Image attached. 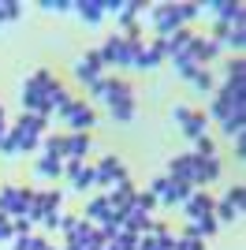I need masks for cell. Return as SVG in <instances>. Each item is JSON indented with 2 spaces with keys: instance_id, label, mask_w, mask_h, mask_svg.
I'll return each mask as SVG.
<instances>
[{
  "instance_id": "9a60e30c",
  "label": "cell",
  "mask_w": 246,
  "mask_h": 250,
  "mask_svg": "<svg viewBox=\"0 0 246 250\" xmlns=\"http://www.w3.org/2000/svg\"><path fill=\"white\" fill-rule=\"evenodd\" d=\"M93 124H97V112H93L90 104L75 101V108L67 112V127H71V131H79V135H86V131H90Z\"/></svg>"
},
{
  "instance_id": "f546056e",
  "label": "cell",
  "mask_w": 246,
  "mask_h": 250,
  "mask_svg": "<svg viewBox=\"0 0 246 250\" xmlns=\"http://www.w3.org/2000/svg\"><path fill=\"white\" fill-rule=\"evenodd\" d=\"M131 206H138V209H145V213H149V209L157 206V194H149V190H142V194H138V190H134Z\"/></svg>"
},
{
  "instance_id": "7c38bea8",
  "label": "cell",
  "mask_w": 246,
  "mask_h": 250,
  "mask_svg": "<svg viewBox=\"0 0 246 250\" xmlns=\"http://www.w3.org/2000/svg\"><path fill=\"white\" fill-rule=\"evenodd\" d=\"M216 52H220V45H216L213 38H190V45H186V60L194 63V67H205Z\"/></svg>"
},
{
  "instance_id": "1f68e13d",
  "label": "cell",
  "mask_w": 246,
  "mask_h": 250,
  "mask_svg": "<svg viewBox=\"0 0 246 250\" xmlns=\"http://www.w3.org/2000/svg\"><path fill=\"white\" fill-rule=\"evenodd\" d=\"M175 250H205L202 239H186V235H175Z\"/></svg>"
},
{
  "instance_id": "8d00e7d4",
  "label": "cell",
  "mask_w": 246,
  "mask_h": 250,
  "mask_svg": "<svg viewBox=\"0 0 246 250\" xmlns=\"http://www.w3.org/2000/svg\"><path fill=\"white\" fill-rule=\"evenodd\" d=\"M41 250H56V247H49V243H45V247H41Z\"/></svg>"
},
{
  "instance_id": "30bf717a",
  "label": "cell",
  "mask_w": 246,
  "mask_h": 250,
  "mask_svg": "<svg viewBox=\"0 0 246 250\" xmlns=\"http://www.w3.org/2000/svg\"><path fill=\"white\" fill-rule=\"evenodd\" d=\"M101 71H104V63H101V52H97V49L86 52V56L75 63V79H79L82 86H93L97 79H101Z\"/></svg>"
},
{
  "instance_id": "2e32d148",
  "label": "cell",
  "mask_w": 246,
  "mask_h": 250,
  "mask_svg": "<svg viewBox=\"0 0 246 250\" xmlns=\"http://www.w3.org/2000/svg\"><path fill=\"white\" fill-rule=\"evenodd\" d=\"M213 206H216V202L209 198V194H198V190H190V198H186L179 209H183L190 220H198V217H213Z\"/></svg>"
},
{
  "instance_id": "44dd1931",
  "label": "cell",
  "mask_w": 246,
  "mask_h": 250,
  "mask_svg": "<svg viewBox=\"0 0 246 250\" xmlns=\"http://www.w3.org/2000/svg\"><path fill=\"white\" fill-rule=\"evenodd\" d=\"M108 112H112V120H120V124H131V120H134V94L108 101Z\"/></svg>"
},
{
  "instance_id": "3957f363",
  "label": "cell",
  "mask_w": 246,
  "mask_h": 250,
  "mask_svg": "<svg viewBox=\"0 0 246 250\" xmlns=\"http://www.w3.org/2000/svg\"><path fill=\"white\" fill-rule=\"evenodd\" d=\"M45 127H49V116H26V112H22V120L11 127L8 135H11V142H15V149H19V153H30V149L41 142Z\"/></svg>"
},
{
  "instance_id": "52a82bcc",
  "label": "cell",
  "mask_w": 246,
  "mask_h": 250,
  "mask_svg": "<svg viewBox=\"0 0 246 250\" xmlns=\"http://www.w3.org/2000/svg\"><path fill=\"white\" fill-rule=\"evenodd\" d=\"M26 202H30V190H26V187H4V190H0V213H4L8 220L22 217Z\"/></svg>"
},
{
  "instance_id": "5bb4252c",
  "label": "cell",
  "mask_w": 246,
  "mask_h": 250,
  "mask_svg": "<svg viewBox=\"0 0 246 250\" xmlns=\"http://www.w3.org/2000/svg\"><path fill=\"white\" fill-rule=\"evenodd\" d=\"M90 135H79V131H71V135H63V161H86V153H90Z\"/></svg>"
},
{
  "instance_id": "d590c367",
  "label": "cell",
  "mask_w": 246,
  "mask_h": 250,
  "mask_svg": "<svg viewBox=\"0 0 246 250\" xmlns=\"http://www.w3.org/2000/svg\"><path fill=\"white\" fill-rule=\"evenodd\" d=\"M8 239H11V220L0 213V243H8Z\"/></svg>"
},
{
  "instance_id": "d6a6232c",
  "label": "cell",
  "mask_w": 246,
  "mask_h": 250,
  "mask_svg": "<svg viewBox=\"0 0 246 250\" xmlns=\"http://www.w3.org/2000/svg\"><path fill=\"white\" fill-rule=\"evenodd\" d=\"M198 11H202V4H179V19L190 22V19H198Z\"/></svg>"
},
{
  "instance_id": "603a6c76",
  "label": "cell",
  "mask_w": 246,
  "mask_h": 250,
  "mask_svg": "<svg viewBox=\"0 0 246 250\" xmlns=\"http://www.w3.org/2000/svg\"><path fill=\"white\" fill-rule=\"evenodd\" d=\"M112 209H108V202H104V194H97V198H90L86 202V217L82 220H90V224H101L104 217H108Z\"/></svg>"
},
{
  "instance_id": "e0dca14e",
  "label": "cell",
  "mask_w": 246,
  "mask_h": 250,
  "mask_svg": "<svg viewBox=\"0 0 246 250\" xmlns=\"http://www.w3.org/2000/svg\"><path fill=\"white\" fill-rule=\"evenodd\" d=\"M131 198H134L131 183H116V187H108V194H104V202H108V209H112L116 217H123V209L131 206Z\"/></svg>"
},
{
  "instance_id": "83f0119b",
  "label": "cell",
  "mask_w": 246,
  "mask_h": 250,
  "mask_svg": "<svg viewBox=\"0 0 246 250\" xmlns=\"http://www.w3.org/2000/svg\"><path fill=\"white\" fill-rule=\"evenodd\" d=\"M41 247H45V239H41V235H22V239L11 243V250H41Z\"/></svg>"
},
{
  "instance_id": "f1b7e54d",
  "label": "cell",
  "mask_w": 246,
  "mask_h": 250,
  "mask_svg": "<svg viewBox=\"0 0 246 250\" xmlns=\"http://www.w3.org/2000/svg\"><path fill=\"white\" fill-rule=\"evenodd\" d=\"M175 75H179V79H194V71H198V67H194V63H190V60H186V56H175Z\"/></svg>"
},
{
  "instance_id": "836d02e7",
  "label": "cell",
  "mask_w": 246,
  "mask_h": 250,
  "mask_svg": "<svg viewBox=\"0 0 246 250\" xmlns=\"http://www.w3.org/2000/svg\"><path fill=\"white\" fill-rule=\"evenodd\" d=\"M194 146H198V157H216V146H213V138H198Z\"/></svg>"
},
{
  "instance_id": "484cf974",
  "label": "cell",
  "mask_w": 246,
  "mask_h": 250,
  "mask_svg": "<svg viewBox=\"0 0 246 250\" xmlns=\"http://www.w3.org/2000/svg\"><path fill=\"white\" fill-rule=\"evenodd\" d=\"M41 146H45V157H60V161H63V135L41 138Z\"/></svg>"
},
{
  "instance_id": "6da1fadb",
  "label": "cell",
  "mask_w": 246,
  "mask_h": 250,
  "mask_svg": "<svg viewBox=\"0 0 246 250\" xmlns=\"http://www.w3.org/2000/svg\"><path fill=\"white\" fill-rule=\"evenodd\" d=\"M56 79H52V71H34L26 83H22V112L26 116H49V108H45V97H49V90H56Z\"/></svg>"
},
{
  "instance_id": "5b68a950",
  "label": "cell",
  "mask_w": 246,
  "mask_h": 250,
  "mask_svg": "<svg viewBox=\"0 0 246 250\" xmlns=\"http://www.w3.org/2000/svg\"><path fill=\"white\" fill-rule=\"evenodd\" d=\"M149 11V22H153L157 38H172L175 30H183V19H179V4H157Z\"/></svg>"
},
{
  "instance_id": "4316f807",
  "label": "cell",
  "mask_w": 246,
  "mask_h": 250,
  "mask_svg": "<svg viewBox=\"0 0 246 250\" xmlns=\"http://www.w3.org/2000/svg\"><path fill=\"white\" fill-rule=\"evenodd\" d=\"M190 83H194L198 90H202V94H213V86H216V83H213V75H209V67H198Z\"/></svg>"
},
{
  "instance_id": "7a4b0ae2",
  "label": "cell",
  "mask_w": 246,
  "mask_h": 250,
  "mask_svg": "<svg viewBox=\"0 0 246 250\" xmlns=\"http://www.w3.org/2000/svg\"><path fill=\"white\" fill-rule=\"evenodd\" d=\"M138 42H142L138 34H112V38L97 49V52H101V63H104V67H112V63H116V67H131Z\"/></svg>"
},
{
  "instance_id": "9c48e42d",
  "label": "cell",
  "mask_w": 246,
  "mask_h": 250,
  "mask_svg": "<svg viewBox=\"0 0 246 250\" xmlns=\"http://www.w3.org/2000/svg\"><path fill=\"white\" fill-rule=\"evenodd\" d=\"M90 94L97 97V101L108 104V101H116V97H127V94H131V86L123 83V79H116V75H108V79H97V83L90 86Z\"/></svg>"
},
{
  "instance_id": "d4e9b609",
  "label": "cell",
  "mask_w": 246,
  "mask_h": 250,
  "mask_svg": "<svg viewBox=\"0 0 246 250\" xmlns=\"http://www.w3.org/2000/svg\"><path fill=\"white\" fill-rule=\"evenodd\" d=\"M243 116L246 112H235V116H227V120H224V135L231 138V142H243Z\"/></svg>"
},
{
  "instance_id": "d6986e66",
  "label": "cell",
  "mask_w": 246,
  "mask_h": 250,
  "mask_svg": "<svg viewBox=\"0 0 246 250\" xmlns=\"http://www.w3.org/2000/svg\"><path fill=\"white\" fill-rule=\"evenodd\" d=\"M216 228H220V224H216L213 217H198V220H190V224H186L183 228V235L186 239H209V235H216Z\"/></svg>"
},
{
  "instance_id": "7402d4cb",
  "label": "cell",
  "mask_w": 246,
  "mask_h": 250,
  "mask_svg": "<svg viewBox=\"0 0 246 250\" xmlns=\"http://www.w3.org/2000/svg\"><path fill=\"white\" fill-rule=\"evenodd\" d=\"M34 172H38L41 179H60L63 176V161L60 157H41L38 165H34Z\"/></svg>"
},
{
  "instance_id": "4dcf8cb0",
  "label": "cell",
  "mask_w": 246,
  "mask_h": 250,
  "mask_svg": "<svg viewBox=\"0 0 246 250\" xmlns=\"http://www.w3.org/2000/svg\"><path fill=\"white\" fill-rule=\"evenodd\" d=\"M231 79H246V63H243V56H235V60L227 63V83Z\"/></svg>"
},
{
  "instance_id": "8992f818",
  "label": "cell",
  "mask_w": 246,
  "mask_h": 250,
  "mask_svg": "<svg viewBox=\"0 0 246 250\" xmlns=\"http://www.w3.org/2000/svg\"><path fill=\"white\" fill-rule=\"evenodd\" d=\"M149 194H157V202H164V206H183L186 198H190V187L186 183H179V179H153V187H149Z\"/></svg>"
},
{
  "instance_id": "ac0fdd59",
  "label": "cell",
  "mask_w": 246,
  "mask_h": 250,
  "mask_svg": "<svg viewBox=\"0 0 246 250\" xmlns=\"http://www.w3.org/2000/svg\"><path fill=\"white\" fill-rule=\"evenodd\" d=\"M194 34L190 30H175L172 38H164V60H175V56H186V45H190Z\"/></svg>"
},
{
  "instance_id": "277c9868",
  "label": "cell",
  "mask_w": 246,
  "mask_h": 250,
  "mask_svg": "<svg viewBox=\"0 0 246 250\" xmlns=\"http://www.w3.org/2000/svg\"><path fill=\"white\" fill-rule=\"evenodd\" d=\"M172 120H175V127L183 131V138H190V142L205 138V127H209V116L205 112H194V108H186V104H175Z\"/></svg>"
},
{
  "instance_id": "ffe728a7",
  "label": "cell",
  "mask_w": 246,
  "mask_h": 250,
  "mask_svg": "<svg viewBox=\"0 0 246 250\" xmlns=\"http://www.w3.org/2000/svg\"><path fill=\"white\" fill-rule=\"evenodd\" d=\"M71 11H79V19L82 22H90V26H97V22L104 19V8H101V0H79Z\"/></svg>"
},
{
  "instance_id": "ba28073f",
  "label": "cell",
  "mask_w": 246,
  "mask_h": 250,
  "mask_svg": "<svg viewBox=\"0 0 246 250\" xmlns=\"http://www.w3.org/2000/svg\"><path fill=\"white\" fill-rule=\"evenodd\" d=\"M63 176L75 190H86V187H97V172H93L86 161H63Z\"/></svg>"
},
{
  "instance_id": "8fae6325",
  "label": "cell",
  "mask_w": 246,
  "mask_h": 250,
  "mask_svg": "<svg viewBox=\"0 0 246 250\" xmlns=\"http://www.w3.org/2000/svg\"><path fill=\"white\" fill-rule=\"evenodd\" d=\"M93 172H97V187H116V183H127V168L120 165V157H104Z\"/></svg>"
},
{
  "instance_id": "4fadbf2b",
  "label": "cell",
  "mask_w": 246,
  "mask_h": 250,
  "mask_svg": "<svg viewBox=\"0 0 246 250\" xmlns=\"http://www.w3.org/2000/svg\"><path fill=\"white\" fill-rule=\"evenodd\" d=\"M194 165H198V153H183V157H172L168 161V179H179V183H194ZM194 190V187H190Z\"/></svg>"
},
{
  "instance_id": "cb8c5ba5",
  "label": "cell",
  "mask_w": 246,
  "mask_h": 250,
  "mask_svg": "<svg viewBox=\"0 0 246 250\" xmlns=\"http://www.w3.org/2000/svg\"><path fill=\"white\" fill-rule=\"evenodd\" d=\"M243 194H246V187L243 183H235V187H227V194H224V202H220V206L224 209H231V217H243Z\"/></svg>"
},
{
  "instance_id": "e575fe53",
  "label": "cell",
  "mask_w": 246,
  "mask_h": 250,
  "mask_svg": "<svg viewBox=\"0 0 246 250\" xmlns=\"http://www.w3.org/2000/svg\"><path fill=\"white\" fill-rule=\"evenodd\" d=\"M41 8L45 11H71L75 4H67V0H41Z\"/></svg>"
}]
</instances>
